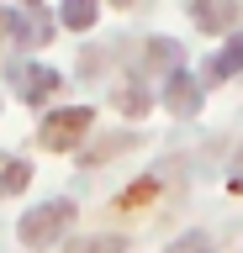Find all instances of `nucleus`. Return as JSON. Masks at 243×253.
<instances>
[{
  "label": "nucleus",
  "mask_w": 243,
  "mask_h": 253,
  "mask_svg": "<svg viewBox=\"0 0 243 253\" xmlns=\"http://www.w3.org/2000/svg\"><path fill=\"white\" fill-rule=\"evenodd\" d=\"M69 221H74V206L69 201H48V206H37V211L21 216L16 237L27 243V248H53V243L69 232Z\"/></svg>",
  "instance_id": "nucleus-1"
},
{
  "label": "nucleus",
  "mask_w": 243,
  "mask_h": 253,
  "mask_svg": "<svg viewBox=\"0 0 243 253\" xmlns=\"http://www.w3.org/2000/svg\"><path fill=\"white\" fill-rule=\"evenodd\" d=\"M90 106H69V111H53L48 122L37 126V137H43V148H53V153H64V148H74V142L90 132Z\"/></svg>",
  "instance_id": "nucleus-2"
},
{
  "label": "nucleus",
  "mask_w": 243,
  "mask_h": 253,
  "mask_svg": "<svg viewBox=\"0 0 243 253\" xmlns=\"http://www.w3.org/2000/svg\"><path fill=\"white\" fill-rule=\"evenodd\" d=\"M201 95H206V90H201L191 74H175L169 90H164V106L175 111V116H195V111H201Z\"/></svg>",
  "instance_id": "nucleus-3"
},
{
  "label": "nucleus",
  "mask_w": 243,
  "mask_h": 253,
  "mask_svg": "<svg viewBox=\"0 0 243 253\" xmlns=\"http://www.w3.org/2000/svg\"><path fill=\"white\" fill-rule=\"evenodd\" d=\"M27 179H32V169H27L21 158L0 153V195H16V190H27Z\"/></svg>",
  "instance_id": "nucleus-4"
},
{
  "label": "nucleus",
  "mask_w": 243,
  "mask_h": 253,
  "mask_svg": "<svg viewBox=\"0 0 243 253\" xmlns=\"http://www.w3.org/2000/svg\"><path fill=\"white\" fill-rule=\"evenodd\" d=\"M243 69V42H227L217 58L206 63V79H227V74H238Z\"/></svg>",
  "instance_id": "nucleus-5"
},
{
  "label": "nucleus",
  "mask_w": 243,
  "mask_h": 253,
  "mask_svg": "<svg viewBox=\"0 0 243 253\" xmlns=\"http://www.w3.org/2000/svg\"><path fill=\"white\" fill-rule=\"evenodd\" d=\"M53 90H58V74L53 69H27V100H43Z\"/></svg>",
  "instance_id": "nucleus-6"
},
{
  "label": "nucleus",
  "mask_w": 243,
  "mask_h": 253,
  "mask_svg": "<svg viewBox=\"0 0 243 253\" xmlns=\"http://www.w3.org/2000/svg\"><path fill=\"white\" fill-rule=\"evenodd\" d=\"M195 21L201 27H233L238 21V5H195Z\"/></svg>",
  "instance_id": "nucleus-7"
},
{
  "label": "nucleus",
  "mask_w": 243,
  "mask_h": 253,
  "mask_svg": "<svg viewBox=\"0 0 243 253\" xmlns=\"http://www.w3.org/2000/svg\"><path fill=\"white\" fill-rule=\"evenodd\" d=\"M169 253H217V248H211V232H185L169 243Z\"/></svg>",
  "instance_id": "nucleus-8"
},
{
  "label": "nucleus",
  "mask_w": 243,
  "mask_h": 253,
  "mask_svg": "<svg viewBox=\"0 0 243 253\" xmlns=\"http://www.w3.org/2000/svg\"><path fill=\"white\" fill-rule=\"evenodd\" d=\"M116 111H122V116H143V111H148V95L127 84V90H116Z\"/></svg>",
  "instance_id": "nucleus-9"
},
{
  "label": "nucleus",
  "mask_w": 243,
  "mask_h": 253,
  "mask_svg": "<svg viewBox=\"0 0 243 253\" xmlns=\"http://www.w3.org/2000/svg\"><path fill=\"white\" fill-rule=\"evenodd\" d=\"M64 21L69 27H96V5H90V0H74V5H64Z\"/></svg>",
  "instance_id": "nucleus-10"
},
{
  "label": "nucleus",
  "mask_w": 243,
  "mask_h": 253,
  "mask_svg": "<svg viewBox=\"0 0 243 253\" xmlns=\"http://www.w3.org/2000/svg\"><path fill=\"white\" fill-rule=\"evenodd\" d=\"M74 253H122V237H90V243H74Z\"/></svg>",
  "instance_id": "nucleus-11"
},
{
  "label": "nucleus",
  "mask_w": 243,
  "mask_h": 253,
  "mask_svg": "<svg viewBox=\"0 0 243 253\" xmlns=\"http://www.w3.org/2000/svg\"><path fill=\"white\" fill-rule=\"evenodd\" d=\"M227 179H233V190H243V153H238V164H233V174H227Z\"/></svg>",
  "instance_id": "nucleus-12"
}]
</instances>
